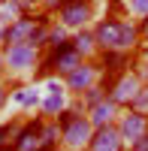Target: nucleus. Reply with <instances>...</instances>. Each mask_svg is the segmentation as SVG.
<instances>
[{"instance_id":"9d476101","label":"nucleus","mask_w":148,"mask_h":151,"mask_svg":"<svg viewBox=\"0 0 148 151\" xmlns=\"http://www.w3.org/2000/svg\"><path fill=\"white\" fill-rule=\"evenodd\" d=\"M45 12L42 9H36V12H27V15H21L15 21H9L6 24V45H15V42H27L30 40V33L36 30V24L42 21Z\"/></svg>"},{"instance_id":"dca6fc26","label":"nucleus","mask_w":148,"mask_h":151,"mask_svg":"<svg viewBox=\"0 0 148 151\" xmlns=\"http://www.w3.org/2000/svg\"><path fill=\"white\" fill-rule=\"evenodd\" d=\"M36 9H40V0H6V3L0 6V18L15 21V18L27 15V12H36Z\"/></svg>"},{"instance_id":"aec40b11","label":"nucleus","mask_w":148,"mask_h":151,"mask_svg":"<svg viewBox=\"0 0 148 151\" xmlns=\"http://www.w3.org/2000/svg\"><path fill=\"white\" fill-rule=\"evenodd\" d=\"M124 6L136 18H148V0H124Z\"/></svg>"},{"instance_id":"ddd939ff","label":"nucleus","mask_w":148,"mask_h":151,"mask_svg":"<svg viewBox=\"0 0 148 151\" xmlns=\"http://www.w3.org/2000/svg\"><path fill=\"white\" fill-rule=\"evenodd\" d=\"M85 115L91 118V124H94V130L97 127H109V124H115L118 121V115H121V106L118 103H112V100H100V103L97 106H91L88 112H85Z\"/></svg>"},{"instance_id":"4be33fe9","label":"nucleus","mask_w":148,"mask_h":151,"mask_svg":"<svg viewBox=\"0 0 148 151\" xmlns=\"http://www.w3.org/2000/svg\"><path fill=\"white\" fill-rule=\"evenodd\" d=\"M15 127H18V121L0 124V145H9V142H12V136H15Z\"/></svg>"},{"instance_id":"0eeeda50","label":"nucleus","mask_w":148,"mask_h":151,"mask_svg":"<svg viewBox=\"0 0 148 151\" xmlns=\"http://www.w3.org/2000/svg\"><path fill=\"white\" fill-rule=\"evenodd\" d=\"M70 91H67V85H64V79H48V85H45V97H42V103H40V112H42V118H57L60 112H64L67 106H70Z\"/></svg>"},{"instance_id":"5701e85b","label":"nucleus","mask_w":148,"mask_h":151,"mask_svg":"<svg viewBox=\"0 0 148 151\" xmlns=\"http://www.w3.org/2000/svg\"><path fill=\"white\" fill-rule=\"evenodd\" d=\"M64 3H67V0H40V9H42V12H52V15H55V12L64 6Z\"/></svg>"},{"instance_id":"423d86ee","label":"nucleus","mask_w":148,"mask_h":151,"mask_svg":"<svg viewBox=\"0 0 148 151\" xmlns=\"http://www.w3.org/2000/svg\"><path fill=\"white\" fill-rule=\"evenodd\" d=\"M121 27H124V18H115V15L94 21V36H97L100 52H118L121 48Z\"/></svg>"},{"instance_id":"1a4fd4ad","label":"nucleus","mask_w":148,"mask_h":151,"mask_svg":"<svg viewBox=\"0 0 148 151\" xmlns=\"http://www.w3.org/2000/svg\"><path fill=\"white\" fill-rule=\"evenodd\" d=\"M40 124H42V115L21 121L18 127H15V136H12V148H15V151H36V148H42Z\"/></svg>"},{"instance_id":"b1692460","label":"nucleus","mask_w":148,"mask_h":151,"mask_svg":"<svg viewBox=\"0 0 148 151\" xmlns=\"http://www.w3.org/2000/svg\"><path fill=\"white\" fill-rule=\"evenodd\" d=\"M9 97H12V88L3 82V79H0V112H3L6 109V103H9Z\"/></svg>"},{"instance_id":"f03ea898","label":"nucleus","mask_w":148,"mask_h":151,"mask_svg":"<svg viewBox=\"0 0 148 151\" xmlns=\"http://www.w3.org/2000/svg\"><path fill=\"white\" fill-rule=\"evenodd\" d=\"M142 85H145V82H142V76H139L136 70H127V73L115 76V79H106L109 100L118 103L121 109H130V106H133V100H136V94H139Z\"/></svg>"},{"instance_id":"bb28decb","label":"nucleus","mask_w":148,"mask_h":151,"mask_svg":"<svg viewBox=\"0 0 148 151\" xmlns=\"http://www.w3.org/2000/svg\"><path fill=\"white\" fill-rule=\"evenodd\" d=\"M6 73V55H3V48H0V76Z\"/></svg>"},{"instance_id":"393cba45","label":"nucleus","mask_w":148,"mask_h":151,"mask_svg":"<svg viewBox=\"0 0 148 151\" xmlns=\"http://www.w3.org/2000/svg\"><path fill=\"white\" fill-rule=\"evenodd\" d=\"M127 151H148V133H145V136H139L136 142H130V145H127Z\"/></svg>"},{"instance_id":"412c9836","label":"nucleus","mask_w":148,"mask_h":151,"mask_svg":"<svg viewBox=\"0 0 148 151\" xmlns=\"http://www.w3.org/2000/svg\"><path fill=\"white\" fill-rule=\"evenodd\" d=\"M130 109H136V112H142V115H148V82L139 88V94H136V100H133Z\"/></svg>"},{"instance_id":"6e6552de","label":"nucleus","mask_w":148,"mask_h":151,"mask_svg":"<svg viewBox=\"0 0 148 151\" xmlns=\"http://www.w3.org/2000/svg\"><path fill=\"white\" fill-rule=\"evenodd\" d=\"M115 127L121 130L124 142L130 145V142H136L139 136L148 133V115H142V112H136V109H121V115H118V121H115Z\"/></svg>"},{"instance_id":"f8f14e48","label":"nucleus","mask_w":148,"mask_h":151,"mask_svg":"<svg viewBox=\"0 0 148 151\" xmlns=\"http://www.w3.org/2000/svg\"><path fill=\"white\" fill-rule=\"evenodd\" d=\"M97 64H100L106 79H115V76L133 70V52H100Z\"/></svg>"},{"instance_id":"c85d7f7f","label":"nucleus","mask_w":148,"mask_h":151,"mask_svg":"<svg viewBox=\"0 0 148 151\" xmlns=\"http://www.w3.org/2000/svg\"><path fill=\"white\" fill-rule=\"evenodd\" d=\"M52 151H67V148H64V145H57V148H52Z\"/></svg>"},{"instance_id":"4468645a","label":"nucleus","mask_w":148,"mask_h":151,"mask_svg":"<svg viewBox=\"0 0 148 151\" xmlns=\"http://www.w3.org/2000/svg\"><path fill=\"white\" fill-rule=\"evenodd\" d=\"M73 48H76L85 60H97L100 45H97V36H94V27H91V24H88V27H82V30H73Z\"/></svg>"},{"instance_id":"a211bd4d","label":"nucleus","mask_w":148,"mask_h":151,"mask_svg":"<svg viewBox=\"0 0 148 151\" xmlns=\"http://www.w3.org/2000/svg\"><path fill=\"white\" fill-rule=\"evenodd\" d=\"M12 100H15L21 109H40L42 94L36 91L33 85H18V88H12Z\"/></svg>"},{"instance_id":"f257e3e1","label":"nucleus","mask_w":148,"mask_h":151,"mask_svg":"<svg viewBox=\"0 0 148 151\" xmlns=\"http://www.w3.org/2000/svg\"><path fill=\"white\" fill-rule=\"evenodd\" d=\"M3 55H6V73H12V76H30L42 64V48H36L30 42L3 45Z\"/></svg>"},{"instance_id":"a878e982","label":"nucleus","mask_w":148,"mask_h":151,"mask_svg":"<svg viewBox=\"0 0 148 151\" xmlns=\"http://www.w3.org/2000/svg\"><path fill=\"white\" fill-rule=\"evenodd\" d=\"M6 24H9L6 18H0V48L6 45Z\"/></svg>"},{"instance_id":"f3484780","label":"nucleus","mask_w":148,"mask_h":151,"mask_svg":"<svg viewBox=\"0 0 148 151\" xmlns=\"http://www.w3.org/2000/svg\"><path fill=\"white\" fill-rule=\"evenodd\" d=\"M40 139H42V148H45V151H52V148L60 145L64 130H60L57 118H42V124H40Z\"/></svg>"},{"instance_id":"2eb2a0df","label":"nucleus","mask_w":148,"mask_h":151,"mask_svg":"<svg viewBox=\"0 0 148 151\" xmlns=\"http://www.w3.org/2000/svg\"><path fill=\"white\" fill-rule=\"evenodd\" d=\"M67 45H73V30L64 27L60 21H52V27H48V42H45L42 52L55 55V52H60V48H67Z\"/></svg>"},{"instance_id":"c756f323","label":"nucleus","mask_w":148,"mask_h":151,"mask_svg":"<svg viewBox=\"0 0 148 151\" xmlns=\"http://www.w3.org/2000/svg\"><path fill=\"white\" fill-rule=\"evenodd\" d=\"M3 3H6V0H0V6H3Z\"/></svg>"},{"instance_id":"20e7f679","label":"nucleus","mask_w":148,"mask_h":151,"mask_svg":"<svg viewBox=\"0 0 148 151\" xmlns=\"http://www.w3.org/2000/svg\"><path fill=\"white\" fill-rule=\"evenodd\" d=\"M55 15H57V21L64 24V27L82 30V27H88L91 18H94V3L91 0H67Z\"/></svg>"},{"instance_id":"cd10ccee","label":"nucleus","mask_w":148,"mask_h":151,"mask_svg":"<svg viewBox=\"0 0 148 151\" xmlns=\"http://www.w3.org/2000/svg\"><path fill=\"white\" fill-rule=\"evenodd\" d=\"M0 151H15V148H12V142H9V145H0Z\"/></svg>"},{"instance_id":"9b49d317","label":"nucleus","mask_w":148,"mask_h":151,"mask_svg":"<svg viewBox=\"0 0 148 151\" xmlns=\"http://www.w3.org/2000/svg\"><path fill=\"white\" fill-rule=\"evenodd\" d=\"M85 151H127V142H124V136H121V130L115 124H109V127L94 130V136H91Z\"/></svg>"},{"instance_id":"39448f33","label":"nucleus","mask_w":148,"mask_h":151,"mask_svg":"<svg viewBox=\"0 0 148 151\" xmlns=\"http://www.w3.org/2000/svg\"><path fill=\"white\" fill-rule=\"evenodd\" d=\"M103 79V70H100V64L97 60H82V64L73 70V73H67L64 76V85H67V91L73 94V97H79L82 91H88L91 85H97Z\"/></svg>"},{"instance_id":"7ed1b4c3","label":"nucleus","mask_w":148,"mask_h":151,"mask_svg":"<svg viewBox=\"0 0 148 151\" xmlns=\"http://www.w3.org/2000/svg\"><path fill=\"white\" fill-rule=\"evenodd\" d=\"M60 130H64L60 145H64L67 151H85L88 142H91V136H94V124H91V118L85 115V109H82V112H76V115H73Z\"/></svg>"},{"instance_id":"6ab92c4d","label":"nucleus","mask_w":148,"mask_h":151,"mask_svg":"<svg viewBox=\"0 0 148 151\" xmlns=\"http://www.w3.org/2000/svg\"><path fill=\"white\" fill-rule=\"evenodd\" d=\"M106 97H109L106 82H97V85H91V88H88V91H82L76 100H79V109H85V112H88L91 106H97V103H100V100H106Z\"/></svg>"}]
</instances>
